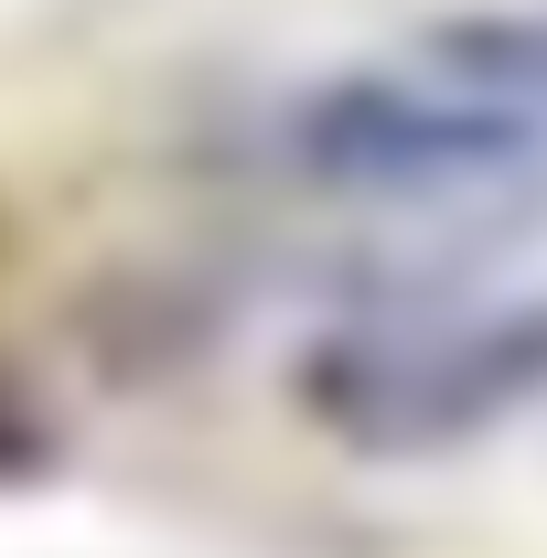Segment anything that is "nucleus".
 Wrapping results in <instances>:
<instances>
[{
    "label": "nucleus",
    "mask_w": 547,
    "mask_h": 558,
    "mask_svg": "<svg viewBox=\"0 0 547 558\" xmlns=\"http://www.w3.org/2000/svg\"><path fill=\"white\" fill-rule=\"evenodd\" d=\"M290 161L365 205H494L547 183V11L440 22L323 75L290 108Z\"/></svg>",
    "instance_id": "1"
},
{
    "label": "nucleus",
    "mask_w": 547,
    "mask_h": 558,
    "mask_svg": "<svg viewBox=\"0 0 547 558\" xmlns=\"http://www.w3.org/2000/svg\"><path fill=\"white\" fill-rule=\"evenodd\" d=\"M547 387V312H398L312 354V409L365 451H440Z\"/></svg>",
    "instance_id": "2"
}]
</instances>
